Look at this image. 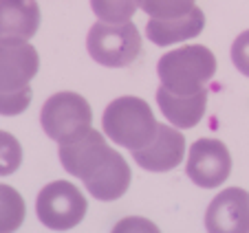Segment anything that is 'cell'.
<instances>
[{"label":"cell","mask_w":249,"mask_h":233,"mask_svg":"<svg viewBox=\"0 0 249 233\" xmlns=\"http://www.w3.org/2000/svg\"><path fill=\"white\" fill-rule=\"evenodd\" d=\"M185 154V136L172 126H157V134L146 148L132 150V159L148 172H170L181 165Z\"/></svg>","instance_id":"cell-10"},{"label":"cell","mask_w":249,"mask_h":233,"mask_svg":"<svg viewBox=\"0 0 249 233\" xmlns=\"http://www.w3.org/2000/svg\"><path fill=\"white\" fill-rule=\"evenodd\" d=\"M139 7L146 11L150 18L157 20H170L185 16L194 9V0H141Z\"/></svg>","instance_id":"cell-17"},{"label":"cell","mask_w":249,"mask_h":233,"mask_svg":"<svg viewBox=\"0 0 249 233\" xmlns=\"http://www.w3.org/2000/svg\"><path fill=\"white\" fill-rule=\"evenodd\" d=\"M161 86L174 95H192L207 86L216 73V57L207 47L188 44L165 53L157 64Z\"/></svg>","instance_id":"cell-1"},{"label":"cell","mask_w":249,"mask_h":233,"mask_svg":"<svg viewBox=\"0 0 249 233\" xmlns=\"http://www.w3.org/2000/svg\"><path fill=\"white\" fill-rule=\"evenodd\" d=\"M130 178H132L130 167L126 165L124 156L113 150V154L106 159V163L95 169L84 181V185L93 198L108 202V200H117V198H122L126 194L128 187H130Z\"/></svg>","instance_id":"cell-11"},{"label":"cell","mask_w":249,"mask_h":233,"mask_svg":"<svg viewBox=\"0 0 249 233\" xmlns=\"http://www.w3.org/2000/svg\"><path fill=\"white\" fill-rule=\"evenodd\" d=\"M157 101H159L163 116L172 126H177L179 130H188V128L196 126L203 119V115H205L207 88L192 93V95H174L170 90H165L163 86H159Z\"/></svg>","instance_id":"cell-13"},{"label":"cell","mask_w":249,"mask_h":233,"mask_svg":"<svg viewBox=\"0 0 249 233\" xmlns=\"http://www.w3.org/2000/svg\"><path fill=\"white\" fill-rule=\"evenodd\" d=\"M86 49L90 60L108 68L130 66L141 53V33L128 22H102L93 24L86 35Z\"/></svg>","instance_id":"cell-3"},{"label":"cell","mask_w":249,"mask_h":233,"mask_svg":"<svg viewBox=\"0 0 249 233\" xmlns=\"http://www.w3.org/2000/svg\"><path fill=\"white\" fill-rule=\"evenodd\" d=\"M40 27L36 0H0V40H31Z\"/></svg>","instance_id":"cell-12"},{"label":"cell","mask_w":249,"mask_h":233,"mask_svg":"<svg viewBox=\"0 0 249 233\" xmlns=\"http://www.w3.org/2000/svg\"><path fill=\"white\" fill-rule=\"evenodd\" d=\"M24 214H27V207L20 191L0 183V233L16 231L22 224Z\"/></svg>","instance_id":"cell-15"},{"label":"cell","mask_w":249,"mask_h":233,"mask_svg":"<svg viewBox=\"0 0 249 233\" xmlns=\"http://www.w3.org/2000/svg\"><path fill=\"white\" fill-rule=\"evenodd\" d=\"M31 86L22 90H16V93H0V115L5 116H14L20 115L29 108L31 103Z\"/></svg>","instance_id":"cell-19"},{"label":"cell","mask_w":249,"mask_h":233,"mask_svg":"<svg viewBox=\"0 0 249 233\" xmlns=\"http://www.w3.org/2000/svg\"><path fill=\"white\" fill-rule=\"evenodd\" d=\"M141 0H90V9L102 22H128Z\"/></svg>","instance_id":"cell-16"},{"label":"cell","mask_w":249,"mask_h":233,"mask_svg":"<svg viewBox=\"0 0 249 233\" xmlns=\"http://www.w3.org/2000/svg\"><path fill=\"white\" fill-rule=\"evenodd\" d=\"M89 202L73 183L55 181L42 187L36 200V214L40 222L55 231H66L82 222Z\"/></svg>","instance_id":"cell-5"},{"label":"cell","mask_w":249,"mask_h":233,"mask_svg":"<svg viewBox=\"0 0 249 233\" xmlns=\"http://www.w3.org/2000/svg\"><path fill=\"white\" fill-rule=\"evenodd\" d=\"M203 27H205V14L198 7H194L190 14L179 16V18H150L146 24V35L157 47H170L174 42H185V40L196 37L203 31Z\"/></svg>","instance_id":"cell-14"},{"label":"cell","mask_w":249,"mask_h":233,"mask_svg":"<svg viewBox=\"0 0 249 233\" xmlns=\"http://www.w3.org/2000/svg\"><path fill=\"white\" fill-rule=\"evenodd\" d=\"M231 62L243 75L249 77V31H243L231 44Z\"/></svg>","instance_id":"cell-20"},{"label":"cell","mask_w":249,"mask_h":233,"mask_svg":"<svg viewBox=\"0 0 249 233\" xmlns=\"http://www.w3.org/2000/svg\"><path fill=\"white\" fill-rule=\"evenodd\" d=\"M40 123L49 139L57 143H69L90 130V123H93L90 103L82 95L71 93V90L55 93L44 101Z\"/></svg>","instance_id":"cell-4"},{"label":"cell","mask_w":249,"mask_h":233,"mask_svg":"<svg viewBox=\"0 0 249 233\" xmlns=\"http://www.w3.org/2000/svg\"><path fill=\"white\" fill-rule=\"evenodd\" d=\"M22 163V148L14 134L0 130V176H9Z\"/></svg>","instance_id":"cell-18"},{"label":"cell","mask_w":249,"mask_h":233,"mask_svg":"<svg viewBox=\"0 0 249 233\" xmlns=\"http://www.w3.org/2000/svg\"><path fill=\"white\" fill-rule=\"evenodd\" d=\"M205 229L212 233H249V194L240 187L221 191L205 211Z\"/></svg>","instance_id":"cell-9"},{"label":"cell","mask_w":249,"mask_h":233,"mask_svg":"<svg viewBox=\"0 0 249 233\" xmlns=\"http://www.w3.org/2000/svg\"><path fill=\"white\" fill-rule=\"evenodd\" d=\"M110 154H113V148H108L104 134L93 128L69 143H60L62 165L66 172L80 181H86L95 169L102 167Z\"/></svg>","instance_id":"cell-8"},{"label":"cell","mask_w":249,"mask_h":233,"mask_svg":"<svg viewBox=\"0 0 249 233\" xmlns=\"http://www.w3.org/2000/svg\"><path fill=\"white\" fill-rule=\"evenodd\" d=\"M157 119L150 106L139 97H119L104 110L102 128L113 143L122 148L139 150L146 148L157 134Z\"/></svg>","instance_id":"cell-2"},{"label":"cell","mask_w":249,"mask_h":233,"mask_svg":"<svg viewBox=\"0 0 249 233\" xmlns=\"http://www.w3.org/2000/svg\"><path fill=\"white\" fill-rule=\"evenodd\" d=\"M188 176L198 187H218L230 178L231 172V154L225 148V143L218 139H198L190 148L188 165H185Z\"/></svg>","instance_id":"cell-6"},{"label":"cell","mask_w":249,"mask_h":233,"mask_svg":"<svg viewBox=\"0 0 249 233\" xmlns=\"http://www.w3.org/2000/svg\"><path fill=\"white\" fill-rule=\"evenodd\" d=\"M38 68V51L27 40H0V93L27 88Z\"/></svg>","instance_id":"cell-7"}]
</instances>
